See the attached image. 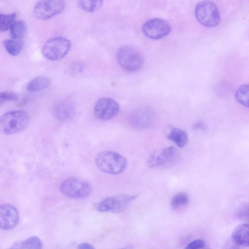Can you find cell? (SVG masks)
<instances>
[{
	"label": "cell",
	"mask_w": 249,
	"mask_h": 249,
	"mask_svg": "<svg viewBox=\"0 0 249 249\" xmlns=\"http://www.w3.org/2000/svg\"><path fill=\"white\" fill-rule=\"evenodd\" d=\"M95 163L103 172L116 175L123 172L127 166V160L119 153L112 151L99 153L95 157Z\"/></svg>",
	"instance_id": "6da1fadb"
},
{
	"label": "cell",
	"mask_w": 249,
	"mask_h": 249,
	"mask_svg": "<svg viewBox=\"0 0 249 249\" xmlns=\"http://www.w3.org/2000/svg\"><path fill=\"white\" fill-rule=\"evenodd\" d=\"M30 117L24 110H15L7 111L0 118V127L5 134L13 135L24 130L28 125Z\"/></svg>",
	"instance_id": "7a4b0ae2"
},
{
	"label": "cell",
	"mask_w": 249,
	"mask_h": 249,
	"mask_svg": "<svg viewBox=\"0 0 249 249\" xmlns=\"http://www.w3.org/2000/svg\"><path fill=\"white\" fill-rule=\"evenodd\" d=\"M116 60L120 67L124 71L134 72L141 69L144 63L142 54L131 46H124L118 50Z\"/></svg>",
	"instance_id": "3957f363"
},
{
	"label": "cell",
	"mask_w": 249,
	"mask_h": 249,
	"mask_svg": "<svg viewBox=\"0 0 249 249\" xmlns=\"http://www.w3.org/2000/svg\"><path fill=\"white\" fill-rule=\"evenodd\" d=\"M71 48L70 41L62 36L54 37L48 40L42 48L43 55L51 61L62 59L69 52Z\"/></svg>",
	"instance_id": "277c9868"
},
{
	"label": "cell",
	"mask_w": 249,
	"mask_h": 249,
	"mask_svg": "<svg viewBox=\"0 0 249 249\" xmlns=\"http://www.w3.org/2000/svg\"><path fill=\"white\" fill-rule=\"evenodd\" d=\"M195 15L201 24L209 28L216 26L220 20L217 6L210 0H203L199 2L195 8Z\"/></svg>",
	"instance_id": "5b68a950"
},
{
	"label": "cell",
	"mask_w": 249,
	"mask_h": 249,
	"mask_svg": "<svg viewBox=\"0 0 249 249\" xmlns=\"http://www.w3.org/2000/svg\"><path fill=\"white\" fill-rule=\"evenodd\" d=\"M60 190L65 196L71 198H83L89 196L92 192L91 185L77 178H69L61 184Z\"/></svg>",
	"instance_id": "8992f818"
},
{
	"label": "cell",
	"mask_w": 249,
	"mask_h": 249,
	"mask_svg": "<svg viewBox=\"0 0 249 249\" xmlns=\"http://www.w3.org/2000/svg\"><path fill=\"white\" fill-rule=\"evenodd\" d=\"M178 152L174 147H166L153 153L148 165L151 168L171 167L178 161Z\"/></svg>",
	"instance_id": "52a82bcc"
},
{
	"label": "cell",
	"mask_w": 249,
	"mask_h": 249,
	"mask_svg": "<svg viewBox=\"0 0 249 249\" xmlns=\"http://www.w3.org/2000/svg\"><path fill=\"white\" fill-rule=\"evenodd\" d=\"M64 8V0H40L34 7V14L37 18L45 20L61 13Z\"/></svg>",
	"instance_id": "ba28073f"
},
{
	"label": "cell",
	"mask_w": 249,
	"mask_h": 249,
	"mask_svg": "<svg viewBox=\"0 0 249 249\" xmlns=\"http://www.w3.org/2000/svg\"><path fill=\"white\" fill-rule=\"evenodd\" d=\"M120 107L114 99L104 97L98 100L94 106L95 117L101 121H107L113 119L118 113Z\"/></svg>",
	"instance_id": "9c48e42d"
},
{
	"label": "cell",
	"mask_w": 249,
	"mask_h": 249,
	"mask_svg": "<svg viewBox=\"0 0 249 249\" xmlns=\"http://www.w3.org/2000/svg\"><path fill=\"white\" fill-rule=\"evenodd\" d=\"M137 196V195H123L107 197L98 203L96 208L100 212L119 213L124 210Z\"/></svg>",
	"instance_id": "30bf717a"
},
{
	"label": "cell",
	"mask_w": 249,
	"mask_h": 249,
	"mask_svg": "<svg viewBox=\"0 0 249 249\" xmlns=\"http://www.w3.org/2000/svg\"><path fill=\"white\" fill-rule=\"evenodd\" d=\"M142 31L148 38L157 40L168 35L171 31V26L164 19L153 18L144 23Z\"/></svg>",
	"instance_id": "8fae6325"
},
{
	"label": "cell",
	"mask_w": 249,
	"mask_h": 249,
	"mask_svg": "<svg viewBox=\"0 0 249 249\" xmlns=\"http://www.w3.org/2000/svg\"><path fill=\"white\" fill-rule=\"evenodd\" d=\"M154 120L153 111L147 107L137 108L132 111L128 118L130 125L136 129H144L152 124Z\"/></svg>",
	"instance_id": "7c38bea8"
},
{
	"label": "cell",
	"mask_w": 249,
	"mask_h": 249,
	"mask_svg": "<svg viewBox=\"0 0 249 249\" xmlns=\"http://www.w3.org/2000/svg\"><path fill=\"white\" fill-rule=\"evenodd\" d=\"M19 214L17 209L10 204L0 206V229L10 230L18 224Z\"/></svg>",
	"instance_id": "4fadbf2b"
},
{
	"label": "cell",
	"mask_w": 249,
	"mask_h": 249,
	"mask_svg": "<svg viewBox=\"0 0 249 249\" xmlns=\"http://www.w3.org/2000/svg\"><path fill=\"white\" fill-rule=\"evenodd\" d=\"M75 111L73 104L68 100L58 101L53 107L54 115L60 122H65L71 119L74 115Z\"/></svg>",
	"instance_id": "5bb4252c"
},
{
	"label": "cell",
	"mask_w": 249,
	"mask_h": 249,
	"mask_svg": "<svg viewBox=\"0 0 249 249\" xmlns=\"http://www.w3.org/2000/svg\"><path fill=\"white\" fill-rule=\"evenodd\" d=\"M231 238L236 245L248 247L249 245V224L244 223L237 226L232 233Z\"/></svg>",
	"instance_id": "9a60e30c"
},
{
	"label": "cell",
	"mask_w": 249,
	"mask_h": 249,
	"mask_svg": "<svg viewBox=\"0 0 249 249\" xmlns=\"http://www.w3.org/2000/svg\"><path fill=\"white\" fill-rule=\"evenodd\" d=\"M167 138L180 148L184 147L188 141L187 133L184 130L176 127L171 128Z\"/></svg>",
	"instance_id": "2e32d148"
},
{
	"label": "cell",
	"mask_w": 249,
	"mask_h": 249,
	"mask_svg": "<svg viewBox=\"0 0 249 249\" xmlns=\"http://www.w3.org/2000/svg\"><path fill=\"white\" fill-rule=\"evenodd\" d=\"M50 84V79L43 76H38L32 79L27 84L26 89L31 92L41 91Z\"/></svg>",
	"instance_id": "e0dca14e"
},
{
	"label": "cell",
	"mask_w": 249,
	"mask_h": 249,
	"mask_svg": "<svg viewBox=\"0 0 249 249\" xmlns=\"http://www.w3.org/2000/svg\"><path fill=\"white\" fill-rule=\"evenodd\" d=\"M11 248L14 249H39L42 248V243L38 237L32 236L24 241L15 243Z\"/></svg>",
	"instance_id": "ac0fdd59"
},
{
	"label": "cell",
	"mask_w": 249,
	"mask_h": 249,
	"mask_svg": "<svg viewBox=\"0 0 249 249\" xmlns=\"http://www.w3.org/2000/svg\"><path fill=\"white\" fill-rule=\"evenodd\" d=\"M189 197L185 192H179L175 194L171 200V206L173 210L180 209L188 205Z\"/></svg>",
	"instance_id": "d6986e66"
},
{
	"label": "cell",
	"mask_w": 249,
	"mask_h": 249,
	"mask_svg": "<svg viewBox=\"0 0 249 249\" xmlns=\"http://www.w3.org/2000/svg\"><path fill=\"white\" fill-rule=\"evenodd\" d=\"M3 44L7 52L12 56L18 55L22 48V43L20 39H6L4 41Z\"/></svg>",
	"instance_id": "ffe728a7"
},
{
	"label": "cell",
	"mask_w": 249,
	"mask_h": 249,
	"mask_svg": "<svg viewBox=\"0 0 249 249\" xmlns=\"http://www.w3.org/2000/svg\"><path fill=\"white\" fill-rule=\"evenodd\" d=\"M12 38L21 39L25 35L26 25L22 20L16 21L10 29Z\"/></svg>",
	"instance_id": "44dd1931"
},
{
	"label": "cell",
	"mask_w": 249,
	"mask_h": 249,
	"mask_svg": "<svg viewBox=\"0 0 249 249\" xmlns=\"http://www.w3.org/2000/svg\"><path fill=\"white\" fill-rule=\"evenodd\" d=\"M79 7L83 10L91 13L97 10L103 4V0H77Z\"/></svg>",
	"instance_id": "7402d4cb"
},
{
	"label": "cell",
	"mask_w": 249,
	"mask_h": 249,
	"mask_svg": "<svg viewBox=\"0 0 249 249\" xmlns=\"http://www.w3.org/2000/svg\"><path fill=\"white\" fill-rule=\"evenodd\" d=\"M249 88L248 84L243 85L238 88L235 93L236 101L247 107H249Z\"/></svg>",
	"instance_id": "603a6c76"
},
{
	"label": "cell",
	"mask_w": 249,
	"mask_h": 249,
	"mask_svg": "<svg viewBox=\"0 0 249 249\" xmlns=\"http://www.w3.org/2000/svg\"><path fill=\"white\" fill-rule=\"evenodd\" d=\"M16 14H0V32H5L10 29L16 21Z\"/></svg>",
	"instance_id": "cb8c5ba5"
},
{
	"label": "cell",
	"mask_w": 249,
	"mask_h": 249,
	"mask_svg": "<svg viewBox=\"0 0 249 249\" xmlns=\"http://www.w3.org/2000/svg\"><path fill=\"white\" fill-rule=\"evenodd\" d=\"M18 96L14 92L12 91H1L0 92V106L5 102L16 100Z\"/></svg>",
	"instance_id": "d4e9b609"
},
{
	"label": "cell",
	"mask_w": 249,
	"mask_h": 249,
	"mask_svg": "<svg viewBox=\"0 0 249 249\" xmlns=\"http://www.w3.org/2000/svg\"><path fill=\"white\" fill-rule=\"evenodd\" d=\"M84 69V65L81 61L73 62L70 67V72L72 75H76L82 72Z\"/></svg>",
	"instance_id": "484cf974"
},
{
	"label": "cell",
	"mask_w": 249,
	"mask_h": 249,
	"mask_svg": "<svg viewBox=\"0 0 249 249\" xmlns=\"http://www.w3.org/2000/svg\"><path fill=\"white\" fill-rule=\"evenodd\" d=\"M205 245V242L203 240L197 239L189 243L186 247V248L189 249H202L204 247Z\"/></svg>",
	"instance_id": "4316f807"
},
{
	"label": "cell",
	"mask_w": 249,
	"mask_h": 249,
	"mask_svg": "<svg viewBox=\"0 0 249 249\" xmlns=\"http://www.w3.org/2000/svg\"><path fill=\"white\" fill-rule=\"evenodd\" d=\"M237 215L242 219H248L249 218V205L248 203L242 205L238 210Z\"/></svg>",
	"instance_id": "83f0119b"
},
{
	"label": "cell",
	"mask_w": 249,
	"mask_h": 249,
	"mask_svg": "<svg viewBox=\"0 0 249 249\" xmlns=\"http://www.w3.org/2000/svg\"><path fill=\"white\" fill-rule=\"evenodd\" d=\"M78 248L80 249H93L94 248L89 243H83L79 245Z\"/></svg>",
	"instance_id": "f1b7e54d"
}]
</instances>
